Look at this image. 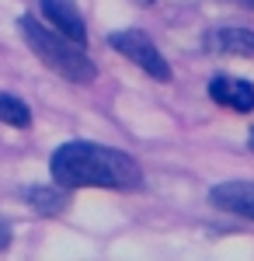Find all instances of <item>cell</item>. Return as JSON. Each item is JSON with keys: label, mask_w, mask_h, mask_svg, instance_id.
Here are the masks:
<instances>
[{"label": "cell", "mask_w": 254, "mask_h": 261, "mask_svg": "<svg viewBox=\"0 0 254 261\" xmlns=\"http://www.w3.org/2000/svg\"><path fill=\"white\" fill-rule=\"evenodd\" d=\"M42 14L53 21V28L63 32L66 39L80 42V45H87V21L80 14L77 0H39Z\"/></svg>", "instance_id": "obj_5"}, {"label": "cell", "mask_w": 254, "mask_h": 261, "mask_svg": "<svg viewBox=\"0 0 254 261\" xmlns=\"http://www.w3.org/2000/svg\"><path fill=\"white\" fill-rule=\"evenodd\" d=\"M0 122H4V125H14V129H28V125H32V108L21 98L0 91Z\"/></svg>", "instance_id": "obj_9"}, {"label": "cell", "mask_w": 254, "mask_h": 261, "mask_svg": "<svg viewBox=\"0 0 254 261\" xmlns=\"http://www.w3.org/2000/svg\"><path fill=\"white\" fill-rule=\"evenodd\" d=\"M209 202L223 213L254 220V181H223L209 192Z\"/></svg>", "instance_id": "obj_6"}, {"label": "cell", "mask_w": 254, "mask_h": 261, "mask_svg": "<svg viewBox=\"0 0 254 261\" xmlns=\"http://www.w3.org/2000/svg\"><path fill=\"white\" fill-rule=\"evenodd\" d=\"M11 237H14V233H11V223L0 220V254H4V251L11 247Z\"/></svg>", "instance_id": "obj_10"}, {"label": "cell", "mask_w": 254, "mask_h": 261, "mask_svg": "<svg viewBox=\"0 0 254 261\" xmlns=\"http://www.w3.org/2000/svg\"><path fill=\"white\" fill-rule=\"evenodd\" d=\"M240 4H244V7H254V0H240Z\"/></svg>", "instance_id": "obj_12"}, {"label": "cell", "mask_w": 254, "mask_h": 261, "mask_svg": "<svg viewBox=\"0 0 254 261\" xmlns=\"http://www.w3.org/2000/svg\"><path fill=\"white\" fill-rule=\"evenodd\" d=\"M139 4H154V0H139Z\"/></svg>", "instance_id": "obj_13"}, {"label": "cell", "mask_w": 254, "mask_h": 261, "mask_svg": "<svg viewBox=\"0 0 254 261\" xmlns=\"http://www.w3.org/2000/svg\"><path fill=\"white\" fill-rule=\"evenodd\" d=\"M18 28H21L24 45H28L53 73H59L63 81H70V84H94L98 81V66H94V60L87 56V49H84L80 42L66 39L56 28H45L42 21L28 18V14L18 18Z\"/></svg>", "instance_id": "obj_2"}, {"label": "cell", "mask_w": 254, "mask_h": 261, "mask_svg": "<svg viewBox=\"0 0 254 261\" xmlns=\"http://www.w3.org/2000/svg\"><path fill=\"white\" fill-rule=\"evenodd\" d=\"M209 98L223 108H230L237 115H247L254 112V84L251 81H240V77H213L209 81Z\"/></svg>", "instance_id": "obj_4"}, {"label": "cell", "mask_w": 254, "mask_h": 261, "mask_svg": "<svg viewBox=\"0 0 254 261\" xmlns=\"http://www.w3.org/2000/svg\"><path fill=\"white\" fill-rule=\"evenodd\" d=\"M24 199H28V205H32L35 213H42V216H59V213L70 205V188H63V185H56V188L35 185V188L24 192Z\"/></svg>", "instance_id": "obj_8"}, {"label": "cell", "mask_w": 254, "mask_h": 261, "mask_svg": "<svg viewBox=\"0 0 254 261\" xmlns=\"http://www.w3.org/2000/svg\"><path fill=\"white\" fill-rule=\"evenodd\" d=\"M247 143H251V150H254V129H251V136H247Z\"/></svg>", "instance_id": "obj_11"}, {"label": "cell", "mask_w": 254, "mask_h": 261, "mask_svg": "<svg viewBox=\"0 0 254 261\" xmlns=\"http://www.w3.org/2000/svg\"><path fill=\"white\" fill-rule=\"evenodd\" d=\"M108 45L115 49L118 56H125V60L139 66L143 73H150L154 81H171V63L164 60V53L157 49V42L146 35V32H139V28H122V32H112L108 35Z\"/></svg>", "instance_id": "obj_3"}, {"label": "cell", "mask_w": 254, "mask_h": 261, "mask_svg": "<svg viewBox=\"0 0 254 261\" xmlns=\"http://www.w3.org/2000/svg\"><path fill=\"white\" fill-rule=\"evenodd\" d=\"M206 49L213 56H254V32L240 24H219L206 35Z\"/></svg>", "instance_id": "obj_7"}, {"label": "cell", "mask_w": 254, "mask_h": 261, "mask_svg": "<svg viewBox=\"0 0 254 261\" xmlns=\"http://www.w3.org/2000/svg\"><path fill=\"white\" fill-rule=\"evenodd\" d=\"M53 181L63 188H115V192H136L143 185V167L136 157L115 146H98V143H63L53 161H49Z\"/></svg>", "instance_id": "obj_1"}]
</instances>
